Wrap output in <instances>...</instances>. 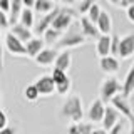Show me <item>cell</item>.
<instances>
[{"instance_id":"1","label":"cell","mask_w":134,"mask_h":134,"mask_svg":"<svg viewBox=\"0 0 134 134\" xmlns=\"http://www.w3.org/2000/svg\"><path fill=\"white\" fill-rule=\"evenodd\" d=\"M60 116L69 119L70 122H81L84 117V107H82L81 96H77V94L69 96L60 107Z\"/></svg>"},{"instance_id":"2","label":"cell","mask_w":134,"mask_h":134,"mask_svg":"<svg viewBox=\"0 0 134 134\" xmlns=\"http://www.w3.org/2000/svg\"><path fill=\"white\" fill-rule=\"evenodd\" d=\"M86 44V37L81 32V29L70 25L69 30L64 32V35L60 37V40L55 44V49H62V50H69L72 47H79V45Z\"/></svg>"},{"instance_id":"3","label":"cell","mask_w":134,"mask_h":134,"mask_svg":"<svg viewBox=\"0 0 134 134\" xmlns=\"http://www.w3.org/2000/svg\"><path fill=\"white\" fill-rule=\"evenodd\" d=\"M117 94H122V84L116 77L104 79L102 84H100V89H99V99L106 104V102H111L112 97H116Z\"/></svg>"},{"instance_id":"4","label":"cell","mask_w":134,"mask_h":134,"mask_svg":"<svg viewBox=\"0 0 134 134\" xmlns=\"http://www.w3.org/2000/svg\"><path fill=\"white\" fill-rule=\"evenodd\" d=\"M79 12L74 10L72 7H60V12H59V15L55 17V20L52 22V27L55 29V30H60V32H65L70 29V25H72V20L74 17H77Z\"/></svg>"},{"instance_id":"5","label":"cell","mask_w":134,"mask_h":134,"mask_svg":"<svg viewBox=\"0 0 134 134\" xmlns=\"http://www.w3.org/2000/svg\"><path fill=\"white\" fill-rule=\"evenodd\" d=\"M50 75H52L54 82H55V92H57V94L59 96H67V94H69L70 87H72V81H70V77L67 75V72L54 67Z\"/></svg>"},{"instance_id":"6","label":"cell","mask_w":134,"mask_h":134,"mask_svg":"<svg viewBox=\"0 0 134 134\" xmlns=\"http://www.w3.org/2000/svg\"><path fill=\"white\" fill-rule=\"evenodd\" d=\"M3 44H5L7 52H10L12 55H27V49H25V44L22 40H19L12 32H8L3 39Z\"/></svg>"},{"instance_id":"7","label":"cell","mask_w":134,"mask_h":134,"mask_svg":"<svg viewBox=\"0 0 134 134\" xmlns=\"http://www.w3.org/2000/svg\"><path fill=\"white\" fill-rule=\"evenodd\" d=\"M59 12H60V7H55L52 12L42 15L39 19V22H35V25H34V32H35L37 35H44L45 30L52 27V22L55 20V17L59 15Z\"/></svg>"},{"instance_id":"8","label":"cell","mask_w":134,"mask_h":134,"mask_svg":"<svg viewBox=\"0 0 134 134\" xmlns=\"http://www.w3.org/2000/svg\"><path fill=\"white\" fill-rule=\"evenodd\" d=\"M104 114H106V104L100 99H94L91 102L89 109H87V117H89L91 122H102Z\"/></svg>"},{"instance_id":"9","label":"cell","mask_w":134,"mask_h":134,"mask_svg":"<svg viewBox=\"0 0 134 134\" xmlns=\"http://www.w3.org/2000/svg\"><path fill=\"white\" fill-rule=\"evenodd\" d=\"M111 106H114L117 111L122 114L127 121H131V119H134V114H132V107H131V104H129V100H127V97H124L122 94H117L116 97H112V100L111 102Z\"/></svg>"},{"instance_id":"10","label":"cell","mask_w":134,"mask_h":134,"mask_svg":"<svg viewBox=\"0 0 134 134\" xmlns=\"http://www.w3.org/2000/svg\"><path fill=\"white\" fill-rule=\"evenodd\" d=\"M34 84L40 96H52L55 92V82H54L52 75H40Z\"/></svg>"},{"instance_id":"11","label":"cell","mask_w":134,"mask_h":134,"mask_svg":"<svg viewBox=\"0 0 134 134\" xmlns=\"http://www.w3.org/2000/svg\"><path fill=\"white\" fill-rule=\"evenodd\" d=\"M79 25H81V32L84 34V37H86V39H99V37H100V32H99L97 25H96L94 22H91L87 15L81 17Z\"/></svg>"},{"instance_id":"12","label":"cell","mask_w":134,"mask_h":134,"mask_svg":"<svg viewBox=\"0 0 134 134\" xmlns=\"http://www.w3.org/2000/svg\"><path fill=\"white\" fill-rule=\"evenodd\" d=\"M57 55H59V50L55 47H54V49H44L39 55L34 59V60H35V64L40 65V67H49V65L55 64Z\"/></svg>"},{"instance_id":"13","label":"cell","mask_w":134,"mask_h":134,"mask_svg":"<svg viewBox=\"0 0 134 134\" xmlns=\"http://www.w3.org/2000/svg\"><path fill=\"white\" fill-rule=\"evenodd\" d=\"M119 116H121V112L117 111V109L114 106H106V114H104V119H102V129H106V131H111L114 126L119 122Z\"/></svg>"},{"instance_id":"14","label":"cell","mask_w":134,"mask_h":134,"mask_svg":"<svg viewBox=\"0 0 134 134\" xmlns=\"http://www.w3.org/2000/svg\"><path fill=\"white\" fill-rule=\"evenodd\" d=\"M134 55V34H127V35L121 37L119 44V57L129 59Z\"/></svg>"},{"instance_id":"15","label":"cell","mask_w":134,"mask_h":134,"mask_svg":"<svg viewBox=\"0 0 134 134\" xmlns=\"http://www.w3.org/2000/svg\"><path fill=\"white\" fill-rule=\"evenodd\" d=\"M45 42H44V39H40V37H32L30 40L25 44V49H27V55L30 57V59H35L39 54L44 50L45 47Z\"/></svg>"},{"instance_id":"16","label":"cell","mask_w":134,"mask_h":134,"mask_svg":"<svg viewBox=\"0 0 134 134\" xmlns=\"http://www.w3.org/2000/svg\"><path fill=\"white\" fill-rule=\"evenodd\" d=\"M99 67L102 72L106 74H116L119 70V60L114 55H107V57H100L99 60Z\"/></svg>"},{"instance_id":"17","label":"cell","mask_w":134,"mask_h":134,"mask_svg":"<svg viewBox=\"0 0 134 134\" xmlns=\"http://www.w3.org/2000/svg\"><path fill=\"white\" fill-rule=\"evenodd\" d=\"M10 32L14 34V35L17 37L19 40H22L24 44H27L29 40L34 37V34H32V29H29V27H25V25H22L20 22H17V24H14L10 27Z\"/></svg>"},{"instance_id":"18","label":"cell","mask_w":134,"mask_h":134,"mask_svg":"<svg viewBox=\"0 0 134 134\" xmlns=\"http://www.w3.org/2000/svg\"><path fill=\"white\" fill-rule=\"evenodd\" d=\"M111 40L112 35H100L96 42V54L99 57H107L111 55Z\"/></svg>"},{"instance_id":"19","label":"cell","mask_w":134,"mask_h":134,"mask_svg":"<svg viewBox=\"0 0 134 134\" xmlns=\"http://www.w3.org/2000/svg\"><path fill=\"white\" fill-rule=\"evenodd\" d=\"M132 94H134V62H132V65L129 67L127 74H126V77H124V82H122V96L129 99Z\"/></svg>"},{"instance_id":"20","label":"cell","mask_w":134,"mask_h":134,"mask_svg":"<svg viewBox=\"0 0 134 134\" xmlns=\"http://www.w3.org/2000/svg\"><path fill=\"white\" fill-rule=\"evenodd\" d=\"M70 65H72V55H70L69 50H62V52H59L54 67H55V69L64 70V72H67V70L70 69Z\"/></svg>"},{"instance_id":"21","label":"cell","mask_w":134,"mask_h":134,"mask_svg":"<svg viewBox=\"0 0 134 134\" xmlns=\"http://www.w3.org/2000/svg\"><path fill=\"white\" fill-rule=\"evenodd\" d=\"M97 29L100 32V35H111V30H112V19L111 15L107 14V12L102 10V14H100L99 20H97Z\"/></svg>"},{"instance_id":"22","label":"cell","mask_w":134,"mask_h":134,"mask_svg":"<svg viewBox=\"0 0 134 134\" xmlns=\"http://www.w3.org/2000/svg\"><path fill=\"white\" fill-rule=\"evenodd\" d=\"M94 124L92 122H72L67 129V134H89L94 131Z\"/></svg>"},{"instance_id":"23","label":"cell","mask_w":134,"mask_h":134,"mask_svg":"<svg viewBox=\"0 0 134 134\" xmlns=\"http://www.w3.org/2000/svg\"><path fill=\"white\" fill-rule=\"evenodd\" d=\"M55 7L57 5H55L54 0H37L35 7H34V12L39 14V15H45V14H49V12H52Z\"/></svg>"},{"instance_id":"24","label":"cell","mask_w":134,"mask_h":134,"mask_svg":"<svg viewBox=\"0 0 134 134\" xmlns=\"http://www.w3.org/2000/svg\"><path fill=\"white\" fill-rule=\"evenodd\" d=\"M19 22L25 25V27L29 29H34V25H35V12H34V8H27L25 7L22 10V14L19 17Z\"/></svg>"},{"instance_id":"25","label":"cell","mask_w":134,"mask_h":134,"mask_svg":"<svg viewBox=\"0 0 134 134\" xmlns=\"http://www.w3.org/2000/svg\"><path fill=\"white\" fill-rule=\"evenodd\" d=\"M24 2L22 0H12V5H10V27L14 24H17L19 22V17H20V14H22V10H24Z\"/></svg>"},{"instance_id":"26","label":"cell","mask_w":134,"mask_h":134,"mask_svg":"<svg viewBox=\"0 0 134 134\" xmlns=\"http://www.w3.org/2000/svg\"><path fill=\"white\" fill-rule=\"evenodd\" d=\"M62 35H64V32L55 30L54 27H50V29H47V30H45V34H44V42H45V44H54V45H55L57 42L60 40Z\"/></svg>"},{"instance_id":"27","label":"cell","mask_w":134,"mask_h":134,"mask_svg":"<svg viewBox=\"0 0 134 134\" xmlns=\"http://www.w3.org/2000/svg\"><path fill=\"white\" fill-rule=\"evenodd\" d=\"M24 97L27 99L29 102H35V100L40 97V94H39V91H37L35 84H29V86L25 87V89H24Z\"/></svg>"},{"instance_id":"28","label":"cell","mask_w":134,"mask_h":134,"mask_svg":"<svg viewBox=\"0 0 134 134\" xmlns=\"http://www.w3.org/2000/svg\"><path fill=\"white\" fill-rule=\"evenodd\" d=\"M100 14H102V10H100V7L97 5V3H94V5L91 7V10L87 12V17H89V20H91V22L97 24V20H99Z\"/></svg>"},{"instance_id":"29","label":"cell","mask_w":134,"mask_h":134,"mask_svg":"<svg viewBox=\"0 0 134 134\" xmlns=\"http://www.w3.org/2000/svg\"><path fill=\"white\" fill-rule=\"evenodd\" d=\"M94 0H81V3L77 5V12L81 15H87V12L91 10V7L94 5Z\"/></svg>"},{"instance_id":"30","label":"cell","mask_w":134,"mask_h":134,"mask_svg":"<svg viewBox=\"0 0 134 134\" xmlns=\"http://www.w3.org/2000/svg\"><path fill=\"white\" fill-rule=\"evenodd\" d=\"M119 44H121V37L112 34V40H111V55L119 57Z\"/></svg>"},{"instance_id":"31","label":"cell","mask_w":134,"mask_h":134,"mask_svg":"<svg viewBox=\"0 0 134 134\" xmlns=\"http://www.w3.org/2000/svg\"><path fill=\"white\" fill-rule=\"evenodd\" d=\"M8 27H10V17L3 10H0V30H5Z\"/></svg>"},{"instance_id":"32","label":"cell","mask_w":134,"mask_h":134,"mask_svg":"<svg viewBox=\"0 0 134 134\" xmlns=\"http://www.w3.org/2000/svg\"><path fill=\"white\" fill-rule=\"evenodd\" d=\"M10 5L12 0H0V10H3L5 14H10Z\"/></svg>"},{"instance_id":"33","label":"cell","mask_w":134,"mask_h":134,"mask_svg":"<svg viewBox=\"0 0 134 134\" xmlns=\"http://www.w3.org/2000/svg\"><path fill=\"white\" fill-rule=\"evenodd\" d=\"M8 126V119H7V114L0 109V129H3V127H7Z\"/></svg>"},{"instance_id":"34","label":"cell","mask_w":134,"mask_h":134,"mask_svg":"<svg viewBox=\"0 0 134 134\" xmlns=\"http://www.w3.org/2000/svg\"><path fill=\"white\" fill-rule=\"evenodd\" d=\"M122 127H124L122 122H117L111 131H107V134H122Z\"/></svg>"},{"instance_id":"35","label":"cell","mask_w":134,"mask_h":134,"mask_svg":"<svg viewBox=\"0 0 134 134\" xmlns=\"http://www.w3.org/2000/svg\"><path fill=\"white\" fill-rule=\"evenodd\" d=\"M3 47H5V44L2 40V35H0V72L3 70Z\"/></svg>"},{"instance_id":"36","label":"cell","mask_w":134,"mask_h":134,"mask_svg":"<svg viewBox=\"0 0 134 134\" xmlns=\"http://www.w3.org/2000/svg\"><path fill=\"white\" fill-rule=\"evenodd\" d=\"M126 17L131 24H134V5H131L129 8H126Z\"/></svg>"},{"instance_id":"37","label":"cell","mask_w":134,"mask_h":134,"mask_svg":"<svg viewBox=\"0 0 134 134\" xmlns=\"http://www.w3.org/2000/svg\"><path fill=\"white\" fill-rule=\"evenodd\" d=\"M0 134H17V129H15V127H10V126H7V127L0 129Z\"/></svg>"},{"instance_id":"38","label":"cell","mask_w":134,"mask_h":134,"mask_svg":"<svg viewBox=\"0 0 134 134\" xmlns=\"http://www.w3.org/2000/svg\"><path fill=\"white\" fill-rule=\"evenodd\" d=\"M131 5H134V0H121V3H119L121 8H129Z\"/></svg>"},{"instance_id":"39","label":"cell","mask_w":134,"mask_h":134,"mask_svg":"<svg viewBox=\"0 0 134 134\" xmlns=\"http://www.w3.org/2000/svg\"><path fill=\"white\" fill-rule=\"evenodd\" d=\"M22 2H24V7L34 8V7H35V2H37V0H22Z\"/></svg>"},{"instance_id":"40","label":"cell","mask_w":134,"mask_h":134,"mask_svg":"<svg viewBox=\"0 0 134 134\" xmlns=\"http://www.w3.org/2000/svg\"><path fill=\"white\" fill-rule=\"evenodd\" d=\"M59 2H60V3H64L65 7H70V5H72V3L75 2V0H59Z\"/></svg>"},{"instance_id":"41","label":"cell","mask_w":134,"mask_h":134,"mask_svg":"<svg viewBox=\"0 0 134 134\" xmlns=\"http://www.w3.org/2000/svg\"><path fill=\"white\" fill-rule=\"evenodd\" d=\"M89 134H107V131L106 129H94V131L89 132Z\"/></svg>"},{"instance_id":"42","label":"cell","mask_w":134,"mask_h":134,"mask_svg":"<svg viewBox=\"0 0 134 134\" xmlns=\"http://www.w3.org/2000/svg\"><path fill=\"white\" fill-rule=\"evenodd\" d=\"M129 134H134V119L129 121Z\"/></svg>"},{"instance_id":"43","label":"cell","mask_w":134,"mask_h":134,"mask_svg":"<svg viewBox=\"0 0 134 134\" xmlns=\"http://www.w3.org/2000/svg\"><path fill=\"white\" fill-rule=\"evenodd\" d=\"M109 3H112V5H116V7H119V3H121V0H107Z\"/></svg>"},{"instance_id":"44","label":"cell","mask_w":134,"mask_h":134,"mask_svg":"<svg viewBox=\"0 0 134 134\" xmlns=\"http://www.w3.org/2000/svg\"><path fill=\"white\" fill-rule=\"evenodd\" d=\"M75 2H81V0H75Z\"/></svg>"},{"instance_id":"45","label":"cell","mask_w":134,"mask_h":134,"mask_svg":"<svg viewBox=\"0 0 134 134\" xmlns=\"http://www.w3.org/2000/svg\"><path fill=\"white\" fill-rule=\"evenodd\" d=\"M54 2H59V0H54Z\"/></svg>"},{"instance_id":"46","label":"cell","mask_w":134,"mask_h":134,"mask_svg":"<svg viewBox=\"0 0 134 134\" xmlns=\"http://www.w3.org/2000/svg\"><path fill=\"white\" fill-rule=\"evenodd\" d=\"M0 99H2V97H0Z\"/></svg>"}]
</instances>
